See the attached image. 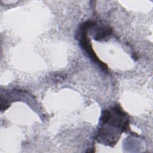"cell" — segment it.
Returning a JSON list of instances; mask_svg holds the SVG:
<instances>
[{
    "instance_id": "1",
    "label": "cell",
    "mask_w": 153,
    "mask_h": 153,
    "mask_svg": "<svg viewBox=\"0 0 153 153\" xmlns=\"http://www.w3.org/2000/svg\"><path fill=\"white\" fill-rule=\"evenodd\" d=\"M128 117L120 106L106 109L100 118L97 139L100 142L112 146L119 139L121 133L128 130Z\"/></svg>"
},
{
    "instance_id": "2",
    "label": "cell",
    "mask_w": 153,
    "mask_h": 153,
    "mask_svg": "<svg viewBox=\"0 0 153 153\" xmlns=\"http://www.w3.org/2000/svg\"><path fill=\"white\" fill-rule=\"evenodd\" d=\"M94 22L88 20L83 23L80 27L79 29V44L82 50L84 51L85 53L88 56V57L91 59V60L98 65L102 69L106 71L108 69L107 66L102 62L96 56V53H94V50L92 48L90 40L88 37L87 33L88 31L90 30L93 23Z\"/></svg>"
},
{
    "instance_id": "3",
    "label": "cell",
    "mask_w": 153,
    "mask_h": 153,
    "mask_svg": "<svg viewBox=\"0 0 153 153\" xmlns=\"http://www.w3.org/2000/svg\"><path fill=\"white\" fill-rule=\"evenodd\" d=\"M93 28L94 30V39L97 41H105L111 35L112 30L110 27L105 26H97L95 23Z\"/></svg>"
}]
</instances>
